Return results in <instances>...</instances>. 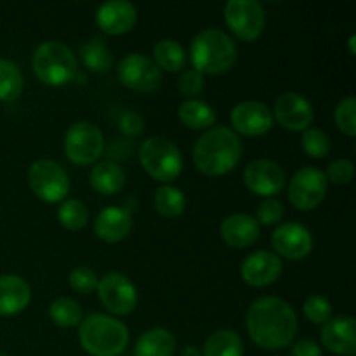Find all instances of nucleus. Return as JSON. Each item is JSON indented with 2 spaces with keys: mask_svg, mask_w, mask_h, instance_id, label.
Instances as JSON below:
<instances>
[{
  "mask_svg": "<svg viewBox=\"0 0 356 356\" xmlns=\"http://www.w3.org/2000/svg\"><path fill=\"white\" fill-rule=\"evenodd\" d=\"M284 218V205L277 200V198H264L257 207V218L256 221L264 226L277 225Z\"/></svg>",
  "mask_w": 356,
  "mask_h": 356,
  "instance_id": "37",
  "label": "nucleus"
},
{
  "mask_svg": "<svg viewBox=\"0 0 356 356\" xmlns=\"http://www.w3.org/2000/svg\"><path fill=\"white\" fill-rule=\"evenodd\" d=\"M204 75H202L200 72H197V70H184L183 73H181L179 80H177V87H179L181 94L186 97H195L198 96V94L202 92V89H204Z\"/></svg>",
  "mask_w": 356,
  "mask_h": 356,
  "instance_id": "39",
  "label": "nucleus"
},
{
  "mask_svg": "<svg viewBox=\"0 0 356 356\" xmlns=\"http://www.w3.org/2000/svg\"><path fill=\"white\" fill-rule=\"evenodd\" d=\"M261 235L259 222L249 214H232L222 221L221 236L229 247L245 249L250 247Z\"/></svg>",
  "mask_w": 356,
  "mask_h": 356,
  "instance_id": "21",
  "label": "nucleus"
},
{
  "mask_svg": "<svg viewBox=\"0 0 356 356\" xmlns=\"http://www.w3.org/2000/svg\"><path fill=\"white\" fill-rule=\"evenodd\" d=\"M242 149V141L236 132L218 125L198 138L193 148V162L207 176H222L238 165Z\"/></svg>",
  "mask_w": 356,
  "mask_h": 356,
  "instance_id": "2",
  "label": "nucleus"
},
{
  "mask_svg": "<svg viewBox=\"0 0 356 356\" xmlns=\"http://www.w3.org/2000/svg\"><path fill=\"white\" fill-rule=\"evenodd\" d=\"M0 356H7V355H3V353H0Z\"/></svg>",
  "mask_w": 356,
  "mask_h": 356,
  "instance_id": "44",
  "label": "nucleus"
},
{
  "mask_svg": "<svg viewBox=\"0 0 356 356\" xmlns=\"http://www.w3.org/2000/svg\"><path fill=\"white\" fill-rule=\"evenodd\" d=\"M320 337L323 346L332 353L341 356H353L356 353L353 316H336L329 320L323 325Z\"/></svg>",
  "mask_w": 356,
  "mask_h": 356,
  "instance_id": "19",
  "label": "nucleus"
},
{
  "mask_svg": "<svg viewBox=\"0 0 356 356\" xmlns=\"http://www.w3.org/2000/svg\"><path fill=\"white\" fill-rule=\"evenodd\" d=\"M329 188L325 172L316 167H302L289 183V200L299 211H312L323 202Z\"/></svg>",
  "mask_w": 356,
  "mask_h": 356,
  "instance_id": "9",
  "label": "nucleus"
},
{
  "mask_svg": "<svg viewBox=\"0 0 356 356\" xmlns=\"http://www.w3.org/2000/svg\"><path fill=\"white\" fill-rule=\"evenodd\" d=\"M181 356H202V353H200V350H198V348L186 346L183 350V355H181Z\"/></svg>",
  "mask_w": 356,
  "mask_h": 356,
  "instance_id": "42",
  "label": "nucleus"
},
{
  "mask_svg": "<svg viewBox=\"0 0 356 356\" xmlns=\"http://www.w3.org/2000/svg\"><path fill=\"white\" fill-rule=\"evenodd\" d=\"M271 243L277 254L291 261L302 259L313 249V236L308 228L299 222H284L271 235Z\"/></svg>",
  "mask_w": 356,
  "mask_h": 356,
  "instance_id": "15",
  "label": "nucleus"
},
{
  "mask_svg": "<svg viewBox=\"0 0 356 356\" xmlns=\"http://www.w3.org/2000/svg\"><path fill=\"white\" fill-rule=\"evenodd\" d=\"M355 111H356V99L353 96L344 97L343 101H339L336 108V124L344 134H348L350 138H353L356 134V124H355Z\"/></svg>",
  "mask_w": 356,
  "mask_h": 356,
  "instance_id": "34",
  "label": "nucleus"
},
{
  "mask_svg": "<svg viewBox=\"0 0 356 356\" xmlns=\"http://www.w3.org/2000/svg\"><path fill=\"white\" fill-rule=\"evenodd\" d=\"M79 339L92 356H118L129 344V330L120 320L92 313L80 322Z\"/></svg>",
  "mask_w": 356,
  "mask_h": 356,
  "instance_id": "4",
  "label": "nucleus"
},
{
  "mask_svg": "<svg viewBox=\"0 0 356 356\" xmlns=\"http://www.w3.org/2000/svg\"><path fill=\"white\" fill-rule=\"evenodd\" d=\"M132 229V218L124 207H111L103 209L97 214L96 221H94V232L104 242H120L125 236L131 233Z\"/></svg>",
  "mask_w": 356,
  "mask_h": 356,
  "instance_id": "20",
  "label": "nucleus"
},
{
  "mask_svg": "<svg viewBox=\"0 0 356 356\" xmlns=\"http://www.w3.org/2000/svg\"><path fill=\"white\" fill-rule=\"evenodd\" d=\"M271 113L275 115L278 124L289 131H306L315 118L312 103L298 92H284L278 96Z\"/></svg>",
  "mask_w": 356,
  "mask_h": 356,
  "instance_id": "14",
  "label": "nucleus"
},
{
  "mask_svg": "<svg viewBox=\"0 0 356 356\" xmlns=\"http://www.w3.org/2000/svg\"><path fill=\"white\" fill-rule=\"evenodd\" d=\"M118 129H120L127 138H136V136L141 134L143 129H145V120H143L141 115L136 113V111H125V113H122V117L118 118Z\"/></svg>",
  "mask_w": 356,
  "mask_h": 356,
  "instance_id": "40",
  "label": "nucleus"
},
{
  "mask_svg": "<svg viewBox=\"0 0 356 356\" xmlns=\"http://www.w3.org/2000/svg\"><path fill=\"white\" fill-rule=\"evenodd\" d=\"M355 40H356L355 35H351L350 40H348V45H350V52H351V54H355V52H356V49H355Z\"/></svg>",
  "mask_w": 356,
  "mask_h": 356,
  "instance_id": "43",
  "label": "nucleus"
},
{
  "mask_svg": "<svg viewBox=\"0 0 356 356\" xmlns=\"http://www.w3.org/2000/svg\"><path fill=\"white\" fill-rule=\"evenodd\" d=\"M90 184L96 191L103 195H115L124 188L125 172L117 162L113 160H104L99 162L90 170Z\"/></svg>",
  "mask_w": 356,
  "mask_h": 356,
  "instance_id": "24",
  "label": "nucleus"
},
{
  "mask_svg": "<svg viewBox=\"0 0 356 356\" xmlns=\"http://www.w3.org/2000/svg\"><path fill=\"white\" fill-rule=\"evenodd\" d=\"M58 218L59 222L65 228L76 232V229H82L87 225V221H89V211H87L83 202L76 200V198H70V200H65L59 205Z\"/></svg>",
  "mask_w": 356,
  "mask_h": 356,
  "instance_id": "32",
  "label": "nucleus"
},
{
  "mask_svg": "<svg viewBox=\"0 0 356 356\" xmlns=\"http://www.w3.org/2000/svg\"><path fill=\"white\" fill-rule=\"evenodd\" d=\"M282 270H284V264L277 254L257 250L243 259L240 273L245 284L252 287H266L280 278Z\"/></svg>",
  "mask_w": 356,
  "mask_h": 356,
  "instance_id": "17",
  "label": "nucleus"
},
{
  "mask_svg": "<svg viewBox=\"0 0 356 356\" xmlns=\"http://www.w3.org/2000/svg\"><path fill=\"white\" fill-rule=\"evenodd\" d=\"M179 118L186 127L202 131L214 125L216 111L211 104L200 99H188L179 106Z\"/></svg>",
  "mask_w": 356,
  "mask_h": 356,
  "instance_id": "25",
  "label": "nucleus"
},
{
  "mask_svg": "<svg viewBox=\"0 0 356 356\" xmlns=\"http://www.w3.org/2000/svg\"><path fill=\"white\" fill-rule=\"evenodd\" d=\"M33 72L47 86H65L76 76V58L63 42L51 40L38 45L33 52Z\"/></svg>",
  "mask_w": 356,
  "mask_h": 356,
  "instance_id": "5",
  "label": "nucleus"
},
{
  "mask_svg": "<svg viewBox=\"0 0 356 356\" xmlns=\"http://www.w3.org/2000/svg\"><path fill=\"white\" fill-rule=\"evenodd\" d=\"M138 19V10L134 3L127 0H110L97 9L96 21L108 35H120L132 30Z\"/></svg>",
  "mask_w": 356,
  "mask_h": 356,
  "instance_id": "18",
  "label": "nucleus"
},
{
  "mask_svg": "<svg viewBox=\"0 0 356 356\" xmlns=\"http://www.w3.org/2000/svg\"><path fill=\"white\" fill-rule=\"evenodd\" d=\"M97 294L101 302L113 315H129L138 305V291L125 275L110 271L97 282Z\"/></svg>",
  "mask_w": 356,
  "mask_h": 356,
  "instance_id": "12",
  "label": "nucleus"
},
{
  "mask_svg": "<svg viewBox=\"0 0 356 356\" xmlns=\"http://www.w3.org/2000/svg\"><path fill=\"white\" fill-rule=\"evenodd\" d=\"M176 337L167 329L146 330L138 339L134 348V356H174L176 353Z\"/></svg>",
  "mask_w": 356,
  "mask_h": 356,
  "instance_id": "23",
  "label": "nucleus"
},
{
  "mask_svg": "<svg viewBox=\"0 0 356 356\" xmlns=\"http://www.w3.org/2000/svg\"><path fill=\"white\" fill-rule=\"evenodd\" d=\"M31 298L30 285L17 275L0 277V315L10 316L23 312Z\"/></svg>",
  "mask_w": 356,
  "mask_h": 356,
  "instance_id": "22",
  "label": "nucleus"
},
{
  "mask_svg": "<svg viewBox=\"0 0 356 356\" xmlns=\"http://www.w3.org/2000/svg\"><path fill=\"white\" fill-rule=\"evenodd\" d=\"M355 176V165L351 160L348 159H339L334 160L332 163L327 169V181L334 184H348Z\"/></svg>",
  "mask_w": 356,
  "mask_h": 356,
  "instance_id": "38",
  "label": "nucleus"
},
{
  "mask_svg": "<svg viewBox=\"0 0 356 356\" xmlns=\"http://www.w3.org/2000/svg\"><path fill=\"white\" fill-rule=\"evenodd\" d=\"M139 162L143 169L156 181H174L183 170V156L172 141L160 136L148 138L139 146Z\"/></svg>",
  "mask_w": 356,
  "mask_h": 356,
  "instance_id": "6",
  "label": "nucleus"
},
{
  "mask_svg": "<svg viewBox=\"0 0 356 356\" xmlns=\"http://www.w3.org/2000/svg\"><path fill=\"white\" fill-rule=\"evenodd\" d=\"M247 332L263 350H282L294 341L298 316L292 306L280 298H261L247 309Z\"/></svg>",
  "mask_w": 356,
  "mask_h": 356,
  "instance_id": "1",
  "label": "nucleus"
},
{
  "mask_svg": "<svg viewBox=\"0 0 356 356\" xmlns=\"http://www.w3.org/2000/svg\"><path fill=\"white\" fill-rule=\"evenodd\" d=\"M243 183L252 193L273 198L285 186V172L277 162L259 159L250 162L243 170Z\"/></svg>",
  "mask_w": 356,
  "mask_h": 356,
  "instance_id": "13",
  "label": "nucleus"
},
{
  "mask_svg": "<svg viewBox=\"0 0 356 356\" xmlns=\"http://www.w3.org/2000/svg\"><path fill=\"white\" fill-rule=\"evenodd\" d=\"M302 149L313 159H323L330 152V139L325 134V131L316 127L306 129L301 139Z\"/></svg>",
  "mask_w": 356,
  "mask_h": 356,
  "instance_id": "33",
  "label": "nucleus"
},
{
  "mask_svg": "<svg viewBox=\"0 0 356 356\" xmlns=\"http://www.w3.org/2000/svg\"><path fill=\"white\" fill-rule=\"evenodd\" d=\"M97 275L90 268L80 266L70 273V285L80 294H90L97 287Z\"/></svg>",
  "mask_w": 356,
  "mask_h": 356,
  "instance_id": "36",
  "label": "nucleus"
},
{
  "mask_svg": "<svg viewBox=\"0 0 356 356\" xmlns=\"http://www.w3.org/2000/svg\"><path fill=\"white\" fill-rule=\"evenodd\" d=\"M23 92V75L10 59L0 58V101H14Z\"/></svg>",
  "mask_w": 356,
  "mask_h": 356,
  "instance_id": "30",
  "label": "nucleus"
},
{
  "mask_svg": "<svg viewBox=\"0 0 356 356\" xmlns=\"http://www.w3.org/2000/svg\"><path fill=\"white\" fill-rule=\"evenodd\" d=\"M225 19L240 40L252 42L263 33L264 9L256 0H229L225 7Z\"/></svg>",
  "mask_w": 356,
  "mask_h": 356,
  "instance_id": "10",
  "label": "nucleus"
},
{
  "mask_svg": "<svg viewBox=\"0 0 356 356\" xmlns=\"http://www.w3.org/2000/svg\"><path fill=\"white\" fill-rule=\"evenodd\" d=\"M80 56H82L83 65L96 73L108 72L113 66V54L106 42L99 37L89 38L80 49Z\"/></svg>",
  "mask_w": 356,
  "mask_h": 356,
  "instance_id": "26",
  "label": "nucleus"
},
{
  "mask_svg": "<svg viewBox=\"0 0 356 356\" xmlns=\"http://www.w3.org/2000/svg\"><path fill=\"white\" fill-rule=\"evenodd\" d=\"M65 152L76 165H90L104 152L103 132L90 122H75L65 134Z\"/></svg>",
  "mask_w": 356,
  "mask_h": 356,
  "instance_id": "8",
  "label": "nucleus"
},
{
  "mask_svg": "<svg viewBox=\"0 0 356 356\" xmlns=\"http://www.w3.org/2000/svg\"><path fill=\"white\" fill-rule=\"evenodd\" d=\"M202 356H243V343L235 330H218L205 341Z\"/></svg>",
  "mask_w": 356,
  "mask_h": 356,
  "instance_id": "27",
  "label": "nucleus"
},
{
  "mask_svg": "<svg viewBox=\"0 0 356 356\" xmlns=\"http://www.w3.org/2000/svg\"><path fill=\"white\" fill-rule=\"evenodd\" d=\"M153 56H155V65L165 72H179L186 63L183 45L172 38H162L156 42Z\"/></svg>",
  "mask_w": 356,
  "mask_h": 356,
  "instance_id": "28",
  "label": "nucleus"
},
{
  "mask_svg": "<svg viewBox=\"0 0 356 356\" xmlns=\"http://www.w3.org/2000/svg\"><path fill=\"white\" fill-rule=\"evenodd\" d=\"M232 125L245 136L266 134L273 127V113L261 101H243L232 110Z\"/></svg>",
  "mask_w": 356,
  "mask_h": 356,
  "instance_id": "16",
  "label": "nucleus"
},
{
  "mask_svg": "<svg viewBox=\"0 0 356 356\" xmlns=\"http://www.w3.org/2000/svg\"><path fill=\"white\" fill-rule=\"evenodd\" d=\"M28 183L33 193L49 204L65 200L70 191L68 174L54 160L40 159L31 163L28 170Z\"/></svg>",
  "mask_w": 356,
  "mask_h": 356,
  "instance_id": "7",
  "label": "nucleus"
},
{
  "mask_svg": "<svg viewBox=\"0 0 356 356\" xmlns=\"http://www.w3.org/2000/svg\"><path fill=\"white\" fill-rule=\"evenodd\" d=\"M292 356H322V350L309 339H301L292 348Z\"/></svg>",
  "mask_w": 356,
  "mask_h": 356,
  "instance_id": "41",
  "label": "nucleus"
},
{
  "mask_svg": "<svg viewBox=\"0 0 356 356\" xmlns=\"http://www.w3.org/2000/svg\"><path fill=\"white\" fill-rule=\"evenodd\" d=\"M117 75L125 87L138 92H152L162 83V72L153 59L145 54H127L117 66Z\"/></svg>",
  "mask_w": 356,
  "mask_h": 356,
  "instance_id": "11",
  "label": "nucleus"
},
{
  "mask_svg": "<svg viewBox=\"0 0 356 356\" xmlns=\"http://www.w3.org/2000/svg\"><path fill=\"white\" fill-rule=\"evenodd\" d=\"M155 209L163 218H179L186 209V198L179 188L162 184L155 191Z\"/></svg>",
  "mask_w": 356,
  "mask_h": 356,
  "instance_id": "29",
  "label": "nucleus"
},
{
  "mask_svg": "<svg viewBox=\"0 0 356 356\" xmlns=\"http://www.w3.org/2000/svg\"><path fill=\"white\" fill-rule=\"evenodd\" d=\"M190 58L195 70L202 75H219L235 65L236 45L225 31L218 28H205L191 40Z\"/></svg>",
  "mask_w": 356,
  "mask_h": 356,
  "instance_id": "3",
  "label": "nucleus"
},
{
  "mask_svg": "<svg viewBox=\"0 0 356 356\" xmlns=\"http://www.w3.org/2000/svg\"><path fill=\"white\" fill-rule=\"evenodd\" d=\"M302 312L312 323H327L332 315V305L322 296H309L305 301Z\"/></svg>",
  "mask_w": 356,
  "mask_h": 356,
  "instance_id": "35",
  "label": "nucleus"
},
{
  "mask_svg": "<svg viewBox=\"0 0 356 356\" xmlns=\"http://www.w3.org/2000/svg\"><path fill=\"white\" fill-rule=\"evenodd\" d=\"M49 316H51V320L56 325L65 327V329H72V327L80 325V322L83 320L82 308L72 298L56 299L49 306Z\"/></svg>",
  "mask_w": 356,
  "mask_h": 356,
  "instance_id": "31",
  "label": "nucleus"
}]
</instances>
